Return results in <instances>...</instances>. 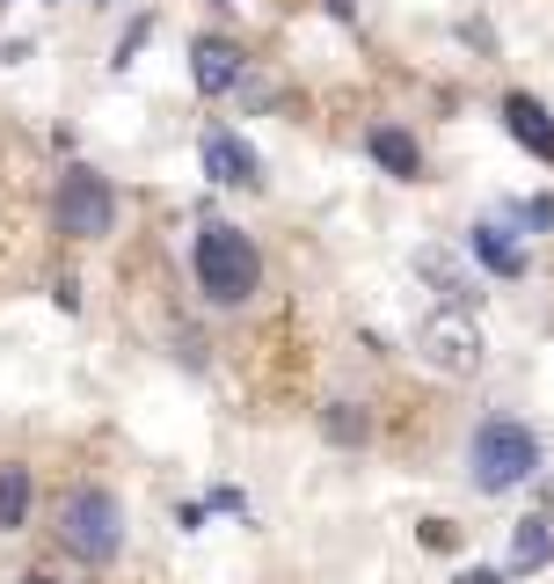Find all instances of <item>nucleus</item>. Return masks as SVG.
<instances>
[{
    "label": "nucleus",
    "instance_id": "nucleus-11",
    "mask_svg": "<svg viewBox=\"0 0 554 584\" xmlns=\"http://www.w3.org/2000/svg\"><path fill=\"white\" fill-rule=\"evenodd\" d=\"M468 256H474L482 270H496V278H525V248L511 242L503 227H474V234H468Z\"/></svg>",
    "mask_w": 554,
    "mask_h": 584
},
{
    "label": "nucleus",
    "instance_id": "nucleus-18",
    "mask_svg": "<svg viewBox=\"0 0 554 584\" xmlns=\"http://www.w3.org/2000/svg\"><path fill=\"white\" fill-rule=\"evenodd\" d=\"M0 8H8V0H0Z\"/></svg>",
    "mask_w": 554,
    "mask_h": 584
},
{
    "label": "nucleus",
    "instance_id": "nucleus-12",
    "mask_svg": "<svg viewBox=\"0 0 554 584\" xmlns=\"http://www.w3.org/2000/svg\"><path fill=\"white\" fill-rule=\"evenodd\" d=\"M30 504H37V482H30V468H0V533H16V526H30Z\"/></svg>",
    "mask_w": 554,
    "mask_h": 584
},
{
    "label": "nucleus",
    "instance_id": "nucleus-3",
    "mask_svg": "<svg viewBox=\"0 0 554 584\" xmlns=\"http://www.w3.org/2000/svg\"><path fill=\"white\" fill-rule=\"evenodd\" d=\"M59 541H66V555H81V563H117L124 504L103 490V482H81V490L59 504Z\"/></svg>",
    "mask_w": 554,
    "mask_h": 584
},
{
    "label": "nucleus",
    "instance_id": "nucleus-14",
    "mask_svg": "<svg viewBox=\"0 0 554 584\" xmlns=\"http://www.w3.org/2000/svg\"><path fill=\"white\" fill-rule=\"evenodd\" d=\"M321 431H329L336 445H358V439H365L372 424H365V409H350V402H329V417H321Z\"/></svg>",
    "mask_w": 554,
    "mask_h": 584
},
{
    "label": "nucleus",
    "instance_id": "nucleus-2",
    "mask_svg": "<svg viewBox=\"0 0 554 584\" xmlns=\"http://www.w3.org/2000/svg\"><path fill=\"white\" fill-rule=\"evenodd\" d=\"M191 270H197V293L219 300V307H242L263 285V256H256V242H248L242 227H205L191 242Z\"/></svg>",
    "mask_w": 554,
    "mask_h": 584
},
{
    "label": "nucleus",
    "instance_id": "nucleus-17",
    "mask_svg": "<svg viewBox=\"0 0 554 584\" xmlns=\"http://www.w3.org/2000/svg\"><path fill=\"white\" fill-rule=\"evenodd\" d=\"M219 8H234V0H219Z\"/></svg>",
    "mask_w": 554,
    "mask_h": 584
},
{
    "label": "nucleus",
    "instance_id": "nucleus-4",
    "mask_svg": "<svg viewBox=\"0 0 554 584\" xmlns=\"http://www.w3.org/2000/svg\"><path fill=\"white\" fill-rule=\"evenodd\" d=\"M52 219H59V234H73V242H103V234L117 227V191H110V176L66 168V176H59V197H52Z\"/></svg>",
    "mask_w": 554,
    "mask_h": 584
},
{
    "label": "nucleus",
    "instance_id": "nucleus-7",
    "mask_svg": "<svg viewBox=\"0 0 554 584\" xmlns=\"http://www.w3.org/2000/svg\"><path fill=\"white\" fill-rule=\"evenodd\" d=\"M191 73L205 95H234L242 89V44L234 37H197L191 44Z\"/></svg>",
    "mask_w": 554,
    "mask_h": 584
},
{
    "label": "nucleus",
    "instance_id": "nucleus-10",
    "mask_svg": "<svg viewBox=\"0 0 554 584\" xmlns=\"http://www.w3.org/2000/svg\"><path fill=\"white\" fill-rule=\"evenodd\" d=\"M416 270L438 285V300H445V307L474 300V270H460V256H445V248H416Z\"/></svg>",
    "mask_w": 554,
    "mask_h": 584
},
{
    "label": "nucleus",
    "instance_id": "nucleus-15",
    "mask_svg": "<svg viewBox=\"0 0 554 584\" xmlns=\"http://www.w3.org/2000/svg\"><path fill=\"white\" fill-rule=\"evenodd\" d=\"M519 219H525V227H540V234H547V227H554V205H547V197H533V205H519Z\"/></svg>",
    "mask_w": 554,
    "mask_h": 584
},
{
    "label": "nucleus",
    "instance_id": "nucleus-1",
    "mask_svg": "<svg viewBox=\"0 0 554 584\" xmlns=\"http://www.w3.org/2000/svg\"><path fill=\"white\" fill-rule=\"evenodd\" d=\"M468 475H474V490H489V496L533 482L540 475V439H533V424H519V417H489V424H474V439H468Z\"/></svg>",
    "mask_w": 554,
    "mask_h": 584
},
{
    "label": "nucleus",
    "instance_id": "nucleus-13",
    "mask_svg": "<svg viewBox=\"0 0 554 584\" xmlns=\"http://www.w3.org/2000/svg\"><path fill=\"white\" fill-rule=\"evenodd\" d=\"M547 555H554V519H519V533H511V563H519V570H540V563H547Z\"/></svg>",
    "mask_w": 554,
    "mask_h": 584
},
{
    "label": "nucleus",
    "instance_id": "nucleus-9",
    "mask_svg": "<svg viewBox=\"0 0 554 584\" xmlns=\"http://www.w3.org/2000/svg\"><path fill=\"white\" fill-rule=\"evenodd\" d=\"M365 154L380 161L387 176H401V183L423 176V154H416V140L401 132V124H372V132H365Z\"/></svg>",
    "mask_w": 554,
    "mask_h": 584
},
{
    "label": "nucleus",
    "instance_id": "nucleus-5",
    "mask_svg": "<svg viewBox=\"0 0 554 584\" xmlns=\"http://www.w3.org/2000/svg\"><path fill=\"white\" fill-rule=\"evenodd\" d=\"M416 351L431 358L438 372H452V380H468V372H482V329H474L460 307H445V315L423 321V337H416Z\"/></svg>",
    "mask_w": 554,
    "mask_h": 584
},
{
    "label": "nucleus",
    "instance_id": "nucleus-6",
    "mask_svg": "<svg viewBox=\"0 0 554 584\" xmlns=\"http://www.w3.org/2000/svg\"><path fill=\"white\" fill-rule=\"evenodd\" d=\"M205 176L226 191H263V161L242 132H205Z\"/></svg>",
    "mask_w": 554,
    "mask_h": 584
},
{
    "label": "nucleus",
    "instance_id": "nucleus-8",
    "mask_svg": "<svg viewBox=\"0 0 554 584\" xmlns=\"http://www.w3.org/2000/svg\"><path fill=\"white\" fill-rule=\"evenodd\" d=\"M503 124H511V140L525 146V154H540L554 168V117H547V103H533V95H511L503 103Z\"/></svg>",
    "mask_w": 554,
    "mask_h": 584
},
{
    "label": "nucleus",
    "instance_id": "nucleus-16",
    "mask_svg": "<svg viewBox=\"0 0 554 584\" xmlns=\"http://www.w3.org/2000/svg\"><path fill=\"white\" fill-rule=\"evenodd\" d=\"M460 584H496V570H468V577H460Z\"/></svg>",
    "mask_w": 554,
    "mask_h": 584
}]
</instances>
